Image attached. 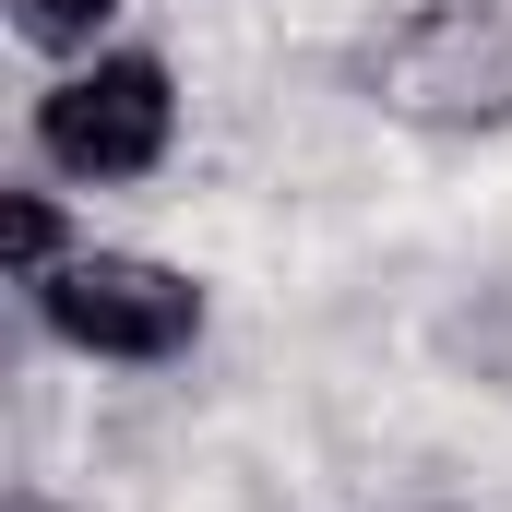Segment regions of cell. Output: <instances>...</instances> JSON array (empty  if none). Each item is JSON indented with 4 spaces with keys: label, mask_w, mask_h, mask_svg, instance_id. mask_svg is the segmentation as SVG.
Here are the masks:
<instances>
[{
    "label": "cell",
    "mask_w": 512,
    "mask_h": 512,
    "mask_svg": "<svg viewBox=\"0 0 512 512\" xmlns=\"http://www.w3.org/2000/svg\"><path fill=\"white\" fill-rule=\"evenodd\" d=\"M441 358H453V370H477L489 393H512V286L453 298V322H441Z\"/></svg>",
    "instance_id": "cell-6"
},
{
    "label": "cell",
    "mask_w": 512,
    "mask_h": 512,
    "mask_svg": "<svg viewBox=\"0 0 512 512\" xmlns=\"http://www.w3.org/2000/svg\"><path fill=\"white\" fill-rule=\"evenodd\" d=\"M417 512H453V501H417Z\"/></svg>",
    "instance_id": "cell-8"
},
{
    "label": "cell",
    "mask_w": 512,
    "mask_h": 512,
    "mask_svg": "<svg viewBox=\"0 0 512 512\" xmlns=\"http://www.w3.org/2000/svg\"><path fill=\"white\" fill-rule=\"evenodd\" d=\"M191 143V72L155 36H108L60 72H36L24 96V167H48L60 191H155Z\"/></svg>",
    "instance_id": "cell-1"
},
{
    "label": "cell",
    "mask_w": 512,
    "mask_h": 512,
    "mask_svg": "<svg viewBox=\"0 0 512 512\" xmlns=\"http://www.w3.org/2000/svg\"><path fill=\"white\" fill-rule=\"evenodd\" d=\"M0 24H12V48H24L36 72H60V60L131 36V0H0Z\"/></svg>",
    "instance_id": "cell-5"
},
{
    "label": "cell",
    "mask_w": 512,
    "mask_h": 512,
    "mask_svg": "<svg viewBox=\"0 0 512 512\" xmlns=\"http://www.w3.org/2000/svg\"><path fill=\"white\" fill-rule=\"evenodd\" d=\"M12 512H72V501H48V489H24V501H12Z\"/></svg>",
    "instance_id": "cell-7"
},
{
    "label": "cell",
    "mask_w": 512,
    "mask_h": 512,
    "mask_svg": "<svg viewBox=\"0 0 512 512\" xmlns=\"http://www.w3.org/2000/svg\"><path fill=\"white\" fill-rule=\"evenodd\" d=\"M12 298H24L36 346H60L72 370H131V382H155V370H191V358L215 346V286H203L191 262L143 251V239H84L72 262H48V274L12 286Z\"/></svg>",
    "instance_id": "cell-3"
},
{
    "label": "cell",
    "mask_w": 512,
    "mask_h": 512,
    "mask_svg": "<svg viewBox=\"0 0 512 512\" xmlns=\"http://www.w3.org/2000/svg\"><path fill=\"white\" fill-rule=\"evenodd\" d=\"M346 96L405 143H512V0H393L346 48Z\"/></svg>",
    "instance_id": "cell-2"
},
{
    "label": "cell",
    "mask_w": 512,
    "mask_h": 512,
    "mask_svg": "<svg viewBox=\"0 0 512 512\" xmlns=\"http://www.w3.org/2000/svg\"><path fill=\"white\" fill-rule=\"evenodd\" d=\"M84 239H96L84 191H60L48 167H12V179H0V274H12V286H36L48 262H72Z\"/></svg>",
    "instance_id": "cell-4"
}]
</instances>
